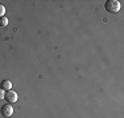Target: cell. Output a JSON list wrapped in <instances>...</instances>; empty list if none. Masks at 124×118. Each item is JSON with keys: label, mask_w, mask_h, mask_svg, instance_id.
Segmentation results:
<instances>
[{"label": "cell", "mask_w": 124, "mask_h": 118, "mask_svg": "<svg viewBox=\"0 0 124 118\" xmlns=\"http://www.w3.org/2000/svg\"><path fill=\"white\" fill-rule=\"evenodd\" d=\"M104 7H106V11L110 12V13H117L120 11V1H117V0H107Z\"/></svg>", "instance_id": "1"}, {"label": "cell", "mask_w": 124, "mask_h": 118, "mask_svg": "<svg viewBox=\"0 0 124 118\" xmlns=\"http://www.w3.org/2000/svg\"><path fill=\"white\" fill-rule=\"evenodd\" d=\"M0 113H1V116L4 117V118H8V117H11L13 114V108H12V105L11 104H4L0 108Z\"/></svg>", "instance_id": "2"}, {"label": "cell", "mask_w": 124, "mask_h": 118, "mask_svg": "<svg viewBox=\"0 0 124 118\" xmlns=\"http://www.w3.org/2000/svg\"><path fill=\"white\" fill-rule=\"evenodd\" d=\"M4 98L8 101V104H13V102L17 101V93L15 92V91L9 89V91H7V93L4 94Z\"/></svg>", "instance_id": "3"}, {"label": "cell", "mask_w": 124, "mask_h": 118, "mask_svg": "<svg viewBox=\"0 0 124 118\" xmlns=\"http://www.w3.org/2000/svg\"><path fill=\"white\" fill-rule=\"evenodd\" d=\"M0 88H1L3 91H9L11 88H12V83L9 80H3L0 83Z\"/></svg>", "instance_id": "4"}, {"label": "cell", "mask_w": 124, "mask_h": 118, "mask_svg": "<svg viewBox=\"0 0 124 118\" xmlns=\"http://www.w3.org/2000/svg\"><path fill=\"white\" fill-rule=\"evenodd\" d=\"M7 24H8V19H7V17H0V26H5V25H7Z\"/></svg>", "instance_id": "5"}, {"label": "cell", "mask_w": 124, "mask_h": 118, "mask_svg": "<svg viewBox=\"0 0 124 118\" xmlns=\"http://www.w3.org/2000/svg\"><path fill=\"white\" fill-rule=\"evenodd\" d=\"M4 13H5V8L3 4H0V17H4Z\"/></svg>", "instance_id": "6"}, {"label": "cell", "mask_w": 124, "mask_h": 118, "mask_svg": "<svg viewBox=\"0 0 124 118\" xmlns=\"http://www.w3.org/2000/svg\"><path fill=\"white\" fill-rule=\"evenodd\" d=\"M4 94H5V93H4V91H3L1 88H0V100L4 98Z\"/></svg>", "instance_id": "7"}]
</instances>
